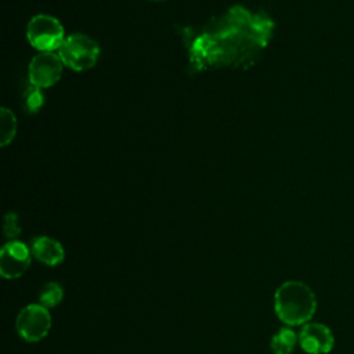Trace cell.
Returning <instances> with one entry per match:
<instances>
[{"label":"cell","mask_w":354,"mask_h":354,"mask_svg":"<svg viewBox=\"0 0 354 354\" xmlns=\"http://www.w3.org/2000/svg\"><path fill=\"white\" fill-rule=\"evenodd\" d=\"M64 297V289L58 282H48L43 286L39 295V301L46 308L55 307Z\"/></svg>","instance_id":"cell-13"},{"label":"cell","mask_w":354,"mask_h":354,"mask_svg":"<svg viewBox=\"0 0 354 354\" xmlns=\"http://www.w3.org/2000/svg\"><path fill=\"white\" fill-rule=\"evenodd\" d=\"M30 252L35 259L47 266H57L65 257L62 245L50 236H36L32 239Z\"/></svg>","instance_id":"cell-9"},{"label":"cell","mask_w":354,"mask_h":354,"mask_svg":"<svg viewBox=\"0 0 354 354\" xmlns=\"http://www.w3.org/2000/svg\"><path fill=\"white\" fill-rule=\"evenodd\" d=\"M153 1H165V0H153Z\"/></svg>","instance_id":"cell-15"},{"label":"cell","mask_w":354,"mask_h":354,"mask_svg":"<svg viewBox=\"0 0 354 354\" xmlns=\"http://www.w3.org/2000/svg\"><path fill=\"white\" fill-rule=\"evenodd\" d=\"M275 32L263 11L232 6L198 28H188L183 41L192 73L217 69H249L261 57Z\"/></svg>","instance_id":"cell-1"},{"label":"cell","mask_w":354,"mask_h":354,"mask_svg":"<svg viewBox=\"0 0 354 354\" xmlns=\"http://www.w3.org/2000/svg\"><path fill=\"white\" fill-rule=\"evenodd\" d=\"M100 53V44L83 33L66 36L58 50L62 64L76 72L93 68L98 61Z\"/></svg>","instance_id":"cell-3"},{"label":"cell","mask_w":354,"mask_h":354,"mask_svg":"<svg viewBox=\"0 0 354 354\" xmlns=\"http://www.w3.org/2000/svg\"><path fill=\"white\" fill-rule=\"evenodd\" d=\"M17 134V118L8 108L0 111V145H8Z\"/></svg>","instance_id":"cell-11"},{"label":"cell","mask_w":354,"mask_h":354,"mask_svg":"<svg viewBox=\"0 0 354 354\" xmlns=\"http://www.w3.org/2000/svg\"><path fill=\"white\" fill-rule=\"evenodd\" d=\"M15 326L22 339L35 343L47 336L51 328V315L44 306L29 304L19 311Z\"/></svg>","instance_id":"cell-5"},{"label":"cell","mask_w":354,"mask_h":354,"mask_svg":"<svg viewBox=\"0 0 354 354\" xmlns=\"http://www.w3.org/2000/svg\"><path fill=\"white\" fill-rule=\"evenodd\" d=\"M274 308L278 318L286 325L307 324L317 308L314 292L303 282H283L275 292Z\"/></svg>","instance_id":"cell-2"},{"label":"cell","mask_w":354,"mask_h":354,"mask_svg":"<svg viewBox=\"0 0 354 354\" xmlns=\"http://www.w3.org/2000/svg\"><path fill=\"white\" fill-rule=\"evenodd\" d=\"M3 231H4V236L11 241L21 234V224H19V217L17 213L10 212L4 216Z\"/></svg>","instance_id":"cell-14"},{"label":"cell","mask_w":354,"mask_h":354,"mask_svg":"<svg viewBox=\"0 0 354 354\" xmlns=\"http://www.w3.org/2000/svg\"><path fill=\"white\" fill-rule=\"evenodd\" d=\"M32 260L30 249L19 241L7 242L0 252V274L6 279H15L25 274Z\"/></svg>","instance_id":"cell-7"},{"label":"cell","mask_w":354,"mask_h":354,"mask_svg":"<svg viewBox=\"0 0 354 354\" xmlns=\"http://www.w3.org/2000/svg\"><path fill=\"white\" fill-rule=\"evenodd\" d=\"M44 94L43 88L36 87L29 83V86L22 93V105L28 113H36L44 105Z\"/></svg>","instance_id":"cell-12"},{"label":"cell","mask_w":354,"mask_h":354,"mask_svg":"<svg viewBox=\"0 0 354 354\" xmlns=\"http://www.w3.org/2000/svg\"><path fill=\"white\" fill-rule=\"evenodd\" d=\"M300 347L308 354H326L333 348V335L330 329L318 322L304 324L299 333Z\"/></svg>","instance_id":"cell-8"},{"label":"cell","mask_w":354,"mask_h":354,"mask_svg":"<svg viewBox=\"0 0 354 354\" xmlns=\"http://www.w3.org/2000/svg\"><path fill=\"white\" fill-rule=\"evenodd\" d=\"M297 342L296 333L289 328L279 329L271 339V350L274 354H290Z\"/></svg>","instance_id":"cell-10"},{"label":"cell","mask_w":354,"mask_h":354,"mask_svg":"<svg viewBox=\"0 0 354 354\" xmlns=\"http://www.w3.org/2000/svg\"><path fill=\"white\" fill-rule=\"evenodd\" d=\"M26 39L32 47L40 53H53L59 50L65 40V32L61 22L47 14L35 15L26 26Z\"/></svg>","instance_id":"cell-4"},{"label":"cell","mask_w":354,"mask_h":354,"mask_svg":"<svg viewBox=\"0 0 354 354\" xmlns=\"http://www.w3.org/2000/svg\"><path fill=\"white\" fill-rule=\"evenodd\" d=\"M62 66L64 64L58 54L39 53L28 66L29 83L40 88H48L61 79Z\"/></svg>","instance_id":"cell-6"}]
</instances>
